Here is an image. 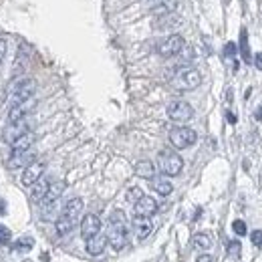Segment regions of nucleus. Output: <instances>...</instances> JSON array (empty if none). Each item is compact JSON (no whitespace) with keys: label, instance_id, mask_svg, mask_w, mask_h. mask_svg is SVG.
Segmentation results:
<instances>
[{"label":"nucleus","instance_id":"2f4dec72","mask_svg":"<svg viewBox=\"0 0 262 262\" xmlns=\"http://www.w3.org/2000/svg\"><path fill=\"white\" fill-rule=\"evenodd\" d=\"M141 196H143V192H141L139 188H131V190L127 192V200H129V202H137Z\"/></svg>","mask_w":262,"mask_h":262},{"label":"nucleus","instance_id":"2eb2a0df","mask_svg":"<svg viewBox=\"0 0 262 262\" xmlns=\"http://www.w3.org/2000/svg\"><path fill=\"white\" fill-rule=\"evenodd\" d=\"M83 208H85V202H83L81 198H71V200L65 204V208H63L61 214H65V216L77 220V218L81 216V212H83Z\"/></svg>","mask_w":262,"mask_h":262},{"label":"nucleus","instance_id":"c756f323","mask_svg":"<svg viewBox=\"0 0 262 262\" xmlns=\"http://www.w3.org/2000/svg\"><path fill=\"white\" fill-rule=\"evenodd\" d=\"M10 238H12L10 230H8L6 226L0 224V244H8V242H10Z\"/></svg>","mask_w":262,"mask_h":262},{"label":"nucleus","instance_id":"dca6fc26","mask_svg":"<svg viewBox=\"0 0 262 262\" xmlns=\"http://www.w3.org/2000/svg\"><path fill=\"white\" fill-rule=\"evenodd\" d=\"M176 8H178V0H160L157 4H153L151 12L155 16H170L176 12Z\"/></svg>","mask_w":262,"mask_h":262},{"label":"nucleus","instance_id":"0eeeda50","mask_svg":"<svg viewBox=\"0 0 262 262\" xmlns=\"http://www.w3.org/2000/svg\"><path fill=\"white\" fill-rule=\"evenodd\" d=\"M34 89H36V81L34 79H20V83H16L10 89V105H16L20 101H26L30 97H34Z\"/></svg>","mask_w":262,"mask_h":262},{"label":"nucleus","instance_id":"cd10ccee","mask_svg":"<svg viewBox=\"0 0 262 262\" xmlns=\"http://www.w3.org/2000/svg\"><path fill=\"white\" fill-rule=\"evenodd\" d=\"M32 246H34V240H32L30 236H22V238L16 240V244H14V248L20 250V252H28Z\"/></svg>","mask_w":262,"mask_h":262},{"label":"nucleus","instance_id":"4be33fe9","mask_svg":"<svg viewBox=\"0 0 262 262\" xmlns=\"http://www.w3.org/2000/svg\"><path fill=\"white\" fill-rule=\"evenodd\" d=\"M50 182L46 178H38L34 184H32V200L36 202H42V198L46 196V190H48Z\"/></svg>","mask_w":262,"mask_h":262},{"label":"nucleus","instance_id":"72a5a7b5","mask_svg":"<svg viewBox=\"0 0 262 262\" xmlns=\"http://www.w3.org/2000/svg\"><path fill=\"white\" fill-rule=\"evenodd\" d=\"M250 240H252L254 246H262V230H254L250 234Z\"/></svg>","mask_w":262,"mask_h":262},{"label":"nucleus","instance_id":"58836bf2","mask_svg":"<svg viewBox=\"0 0 262 262\" xmlns=\"http://www.w3.org/2000/svg\"><path fill=\"white\" fill-rule=\"evenodd\" d=\"M226 117H228V121H230V123H236V115H234V113H230V111H228V113H226Z\"/></svg>","mask_w":262,"mask_h":262},{"label":"nucleus","instance_id":"9b49d317","mask_svg":"<svg viewBox=\"0 0 262 262\" xmlns=\"http://www.w3.org/2000/svg\"><path fill=\"white\" fill-rule=\"evenodd\" d=\"M42 174H44V164H42V162H30V164L24 168L22 184H24V186H32L38 178H42Z\"/></svg>","mask_w":262,"mask_h":262},{"label":"nucleus","instance_id":"bb28decb","mask_svg":"<svg viewBox=\"0 0 262 262\" xmlns=\"http://www.w3.org/2000/svg\"><path fill=\"white\" fill-rule=\"evenodd\" d=\"M26 61H28V57H26V52H24V46H20V50H18V57H16V63H14V69H12V73H14V75H20V73H22V67H26Z\"/></svg>","mask_w":262,"mask_h":262},{"label":"nucleus","instance_id":"f257e3e1","mask_svg":"<svg viewBox=\"0 0 262 262\" xmlns=\"http://www.w3.org/2000/svg\"><path fill=\"white\" fill-rule=\"evenodd\" d=\"M107 242L115 250H123L127 244V218L123 214V210H113L111 216H109Z\"/></svg>","mask_w":262,"mask_h":262},{"label":"nucleus","instance_id":"20e7f679","mask_svg":"<svg viewBox=\"0 0 262 262\" xmlns=\"http://www.w3.org/2000/svg\"><path fill=\"white\" fill-rule=\"evenodd\" d=\"M157 166L166 176H178L184 168V160L176 153V151H162L160 157H157Z\"/></svg>","mask_w":262,"mask_h":262},{"label":"nucleus","instance_id":"6ab92c4d","mask_svg":"<svg viewBox=\"0 0 262 262\" xmlns=\"http://www.w3.org/2000/svg\"><path fill=\"white\" fill-rule=\"evenodd\" d=\"M135 174L139 178H143V180H153L155 178V166H153V162H149V160L137 162L135 164Z\"/></svg>","mask_w":262,"mask_h":262},{"label":"nucleus","instance_id":"c9c22d12","mask_svg":"<svg viewBox=\"0 0 262 262\" xmlns=\"http://www.w3.org/2000/svg\"><path fill=\"white\" fill-rule=\"evenodd\" d=\"M252 63L256 65V69H258V71H262V52H256V57L252 59Z\"/></svg>","mask_w":262,"mask_h":262},{"label":"nucleus","instance_id":"423d86ee","mask_svg":"<svg viewBox=\"0 0 262 262\" xmlns=\"http://www.w3.org/2000/svg\"><path fill=\"white\" fill-rule=\"evenodd\" d=\"M198 139L196 131L190 129V127H176L170 131V143L176 147V149H186L190 145H194Z\"/></svg>","mask_w":262,"mask_h":262},{"label":"nucleus","instance_id":"ddd939ff","mask_svg":"<svg viewBox=\"0 0 262 262\" xmlns=\"http://www.w3.org/2000/svg\"><path fill=\"white\" fill-rule=\"evenodd\" d=\"M153 230V222L147 216H135L133 218V234L137 236V240H145Z\"/></svg>","mask_w":262,"mask_h":262},{"label":"nucleus","instance_id":"9d476101","mask_svg":"<svg viewBox=\"0 0 262 262\" xmlns=\"http://www.w3.org/2000/svg\"><path fill=\"white\" fill-rule=\"evenodd\" d=\"M99 232H101V220H99V216L87 214V216L81 220V236H83L85 240H89L91 236H95V234H99Z\"/></svg>","mask_w":262,"mask_h":262},{"label":"nucleus","instance_id":"7ed1b4c3","mask_svg":"<svg viewBox=\"0 0 262 262\" xmlns=\"http://www.w3.org/2000/svg\"><path fill=\"white\" fill-rule=\"evenodd\" d=\"M184 46H186V42H184V38H182L180 34H170V36H166V38L157 40L155 52H157L160 57L170 59V57H178L180 52L184 50Z\"/></svg>","mask_w":262,"mask_h":262},{"label":"nucleus","instance_id":"7c9ffc66","mask_svg":"<svg viewBox=\"0 0 262 262\" xmlns=\"http://www.w3.org/2000/svg\"><path fill=\"white\" fill-rule=\"evenodd\" d=\"M232 230H234L238 236H244V234H246V224H244V220H234V222H232Z\"/></svg>","mask_w":262,"mask_h":262},{"label":"nucleus","instance_id":"f03ea898","mask_svg":"<svg viewBox=\"0 0 262 262\" xmlns=\"http://www.w3.org/2000/svg\"><path fill=\"white\" fill-rule=\"evenodd\" d=\"M200 83H202V75H200V71H196L192 67H180L176 71V75L172 77V85L178 91H194L200 87Z\"/></svg>","mask_w":262,"mask_h":262},{"label":"nucleus","instance_id":"f8f14e48","mask_svg":"<svg viewBox=\"0 0 262 262\" xmlns=\"http://www.w3.org/2000/svg\"><path fill=\"white\" fill-rule=\"evenodd\" d=\"M30 162H34V153H32L30 149H26V151H12L10 160H8V168H10V170L26 168Z\"/></svg>","mask_w":262,"mask_h":262},{"label":"nucleus","instance_id":"5701e85b","mask_svg":"<svg viewBox=\"0 0 262 262\" xmlns=\"http://www.w3.org/2000/svg\"><path fill=\"white\" fill-rule=\"evenodd\" d=\"M55 222H57V234H61V236L69 234L75 228V224H77V220H73V218H69L65 214H59V218Z\"/></svg>","mask_w":262,"mask_h":262},{"label":"nucleus","instance_id":"b1692460","mask_svg":"<svg viewBox=\"0 0 262 262\" xmlns=\"http://www.w3.org/2000/svg\"><path fill=\"white\" fill-rule=\"evenodd\" d=\"M192 244H194L196 248H200V250H208V248H212L214 240H212V236H210L208 232H198V234H194Z\"/></svg>","mask_w":262,"mask_h":262},{"label":"nucleus","instance_id":"f704fd0d","mask_svg":"<svg viewBox=\"0 0 262 262\" xmlns=\"http://www.w3.org/2000/svg\"><path fill=\"white\" fill-rule=\"evenodd\" d=\"M234 55H236V44H234V42H228V44L224 46V57L230 59V57H234Z\"/></svg>","mask_w":262,"mask_h":262},{"label":"nucleus","instance_id":"6e6552de","mask_svg":"<svg viewBox=\"0 0 262 262\" xmlns=\"http://www.w3.org/2000/svg\"><path fill=\"white\" fill-rule=\"evenodd\" d=\"M34 103H36V99H34V97H30V99H26V101H20V103H16V105H10L8 121H10V123H14V121L24 119V117H26V115L34 109Z\"/></svg>","mask_w":262,"mask_h":262},{"label":"nucleus","instance_id":"f3484780","mask_svg":"<svg viewBox=\"0 0 262 262\" xmlns=\"http://www.w3.org/2000/svg\"><path fill=\"white\" fill-rule=\"evenodd\" d=\"M40 216L46 222H55L59 218V200H55V202H42Z\"/></svg>","mask_w":262,"mask_h":262},{"label":"nucleus","instance_id":"ea45409f","mask_svg":"<svg viewBox=\"0 0 262 262\" xmlns=\"http://www.w3.org/2000/svg\"><path fill=\"white\" fill-rule=\"evenodd\" d=\"M6 210H4V200H0V214H4Z\"/></svg>","mask_w":262,"mask_h":262},{"label":"nucleus","instance_id":"aec40b11","mask_svg":"<svg viewBox=\"0 0 262 262\" xmlns=\"http://www.w3.org/2000/svg\"><path fill=\"white\" fill-rule=\"evenodd\" d=\"M151 188H153L157 194H160V196H170V194L174 192L172 182L166 180V178H153V180H151Z\"/></svg>","mask_w":262,"mask_h":262},{"label":"nucleus","instance_id":"412c9836","mask_svg":"<svg viewBox=\"0 0 262 262\" xmlns=\"http://www.w3.org/2000/svg\"><path fill=\"white\" fill-rule=\"evenodd\" d=\"M28 129H26V121L24 119H20V121H14V123H10V127L6 129V141H14L16 137H20L22 133H26Z\"/></svg>","mask_w":262,"mask_h":262},{"label":"nucleus","instance_id":"e433bc0d","mask_svg":"<svg viewBox=\"0 0 262 262\" xmlns=\"http://www.w3.org/2000/svg\"><path fill=\"white\" fill-rule=\"evenodd\" d=\"M196 262H212V256H210V254H200L196 258Z\"/></svg>","mask_w":262,"mask_h":262},{"label":"nucleus","instance_id":"39448f33","mask_svg":"<svg viewBox=\"0 0 262 262\" xmlns=\"http://www.w3.org/2000/svg\"><path fill=\"white\" fill-rule=\"evenodd\" d=\"M168 117L176 123H186L194 117V109H192V105L188 101L178 99V101H172L168 105Z\"/></svg>","mask_w":262,"mask_h":262},{"label":"nucleus","instance_id":"4468645a","mask_svg":"<svg viewBox=\"0 0 262 262\" xmlns=\"http://www.w3.org/2000/svg\"><path fill=\"white\" fill-rule=\"evenodd\" d=\"M107 244H109L107 236H105V234H95V236H91L87 240V252L91 256H99V254L105 252V246H107Z\"/></svg>","mask_w":262,"mask_h":262},{"label":"nucleus","instance_id":"4c0bfd02","mask_svg":"<svg viewBox=\"0 0 262 262\" xmlns=\"http://www.w3.org/2000/svg\"><path fill=\"white\" fill-rule=\"evenodd\" d=\"M254 117H256V121H262V105L258 107V111L254 113Z\"/></svg>","mask_w":262,"mask_h":262},{"label":"nucleus","instance_id":"473e14b6","mask_svg":"<svg viewBox=\"0 0 262 262\" xmlns=\"http://www.w3.org/2000/svg\"><path fill=\"white\" fill-rule=\"evenodd\" d=\"M6 50H8V44L4 38H0V67L4 63V57H6Z\"/></svg>","mask_w":262,"mask_h":262},{"label":"nucleus","instance_id":"1a4fd4ad","mask_svg":"<svg viewBox=\"0 0 262 262\" xmlns=\"http://www.w3.org/2000/svg\"><path fill=\"white\" fill-rule=\"evenodd\" d=\"M133 212H135V216H147V218H151L157 212V202L151 196H141L137 202H133Z\"/></svg>","mask_w":262,"mask_h":262},{"label":"nucleus","instance_id":"c85d7f7f","mask_svg":"<svg viewBox=\"0 0 262 262\" xmlns=\"http://www.w3.org/2000/svg\"><path fill=\"white\" fill-rule=\"evenodd\" d=\"M226 248H228V256H230V258H234V260L240 258V252H242V244H240V240H230Z\"/></svg>","mask_w":262,"mask_h":262},{"label":"nucleus","instance_id":"a878e982","mask_svg":"<svg viewBox=\"0 0 262 262\" xmlns=\"http://www.w3.org/2000/svg\"><path fill=\"white\" fill-rule=\"evenodd\" d=\"M65 192V184L63 182H55V184H50L48 190H46V196L42 198V202H55L61 198V194Z\"/></svg>","mask_w":262,"mask_h":262},{"label":"nucleus","instance_id":"393cba45","mask_svg":"<svg viewBox=\"0 0 262 262\" xmlns=\"http://www.w3.org/2000/svg\"><path fill=\"white\" fill-rule=\"evenodd\" d=\"M240 57H242V61H244L246 65L252 63V55H250V46H248V32H246V28L240 30Z\"/></svg>","mask_w":262,"mask_h":262},{"label":"nucleus","instance_id":"a211bd4d","mask_svg":"<svg viewBox=\"0 0 262 262\" xmlns=\"http://www.w3.org/2000/svg\"><path fill=\"white\" fill-rule=\"evenodd\" d=\"M34 133L32 131H26V133H22L20 137H16L10 145H12V151H26V149H30L32 145H34Z\"/></svg>","mask_w":262,"mask_h":262}]
</instances>
